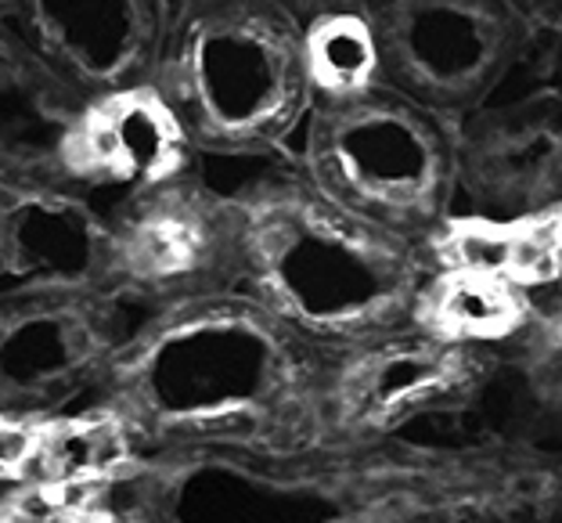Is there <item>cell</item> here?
Returning a JSON list of instances; mask_svg holds the SVG:
<instances>
[{
	"mask_svg": "<svg viewBox=\"0 0 562 523\" xmlns=\"http://www.w3.org/2000/svg\"><path fill=\"white\" fill-rule=\"evenodd\" d=\"M274 257L285 289L317 314L361 308L379 282L364 253L331 232L281 227L274 235Z\"/></svg>",
	"mask_w": 562,
	"mask_h": 523,
	"instance_id": "obj_1",
	"label": "cell"
},
{
	"mask_svg": "<svg viewBox=\"0 0 562 523\" xmlns=\"http://www.w3.org/2000/svg\"><path fill=\"white\" fill-rule=\"evenodd\" d=\"M202 80H206V101L216 120L252 123L274 109L285 87V73H281V58L263 41L238 33L206 47Z\"/></svg>",
	"mask_w": 562,
	"mask_h": 523,
	"instance_id": "obj_2",
	"label": "cell"
},
{
	"mask_svg": "<svg viewBox=\"0 0 562 523\" xmlns=\"http://www.w3.org/2000/svg\"><path fill=\"white\" fill-rule=\"evenodd\" d=\"M342 159L364 188L382 196H404L429 170L426 145L397 120H361L342 134Z\"/></svg>",
	"mask_w": 562,
	"mask_h": 523,
	"instance_id": "obj_3",
	"label": "cell"
},
{
	"mask_svg": "<svg viewBox=\"0 0 562 523\" xmlns=\"http://www.w3.org/2000/svg\"><path fill=\"white\" fill-rule=\"evenodd\" d=\"M126 458V437L116 423H69L36 437L30 469L55 488H87Z\"/></svg>",
	"mask_w": 562,
	"mask_h": 523,
	"instance_id": "obj_4",
	"label": "cell"
},
{
	"mask_svg": "<svg viewBox=\"0 0 562 523\" xmlns=\"http://www.w3.org/2000/svg\"><path fill=\"white\" fill-rule=\"evenodd\" d=\"M76 152H83L91 163H116L137 174H156L173 156V134L159 109L145 101H123L83 134Z\"/></svg>",
	"mask_w": 562,
	"mask_h": 523,
	"instance_id": "obj_5",
	"label": "cell"
},
{
	"mask_svg": "<svg viewBox=\"0 0 562 523\" xmlns=\"http://www.w3.org/2000/svg\"><path fill=\"white\" fill-rule=\"evenodd\" d=\"M447 365L440 354L407 347V350H386L364 361L350 379V401L368 415H386L397 408L412 404L426 390H432L443 379Z\"/></svg>",
	"mask_w": 562,
	"mask_h": 523,
	"instance_id": "obj_6",
	"label": "cell"
},
{
	"mask_svg": "<svg viewBox=\"0 0 562 523\" xmlns=\"http://www.w3.org/2000/svg\"><path fill=\"white\" fill-rule=\"evenodd\" d=\"M437 318L454 333H502L513 322V300L497 286V278L462 275L437 297Z\"/></svg>",
	"mask_w": 562,
	"mask_h": 523,
	"instance_id": "obj_7",
	"label": "cell"
},
{
	"mask_svg": "<svg viewBox=\"0 0 562 523\" xmlns=\"http://www.w3.org/2000/svg\"><path fill=\"white\" fill-rule=\"evenodd\" d=\"M415 51L418 62H426L437 73H465L480 58V30L465 15L454 11H437L415 30Z\"/></svg>",
	"mask_w": 562,
	"mask_h": 523,
	"instance_id": "obj_8",
	"label": "cell"
},
{
	"mask_svg": "<svg viewBox=\"0 0 562 523\" xmlns=\"http://www.w3.org/2000/svg\"><path fill=\"white\" fill-rule=\"evenodd\" d=\"M314 69L331 87L361 84L372 69V41L361 25L331 22L314 41Z\"/></svg>",
	"mask_w": 562,
	"mask_h": 523,
	"instance_id": "obj_9",
	"label": "cell"
},
{
	"mask_svg": "<svg viewBox=\"0 0 562 523\" xmlns=\"http://www.w3.org/2000/svg\"><path fill=\"white\" fill-rule=\"evenodd\" d=\"M199 249V238L191 224L181 216H159V221L145 224L131 242V260L140 271H177L188 267Z\"/></svg>",
	"mask_w": 562,
	"mask_h": 523,
	"instance_id": "obj_10",
	"label": "cell"
},
{
	"mask_svg": "<svg viewBox=\"0 0 562 523\" xmlns=\"http://www.w3.org/2000/svg\"><path fill=\"white\" fill-rule=\"evenodd\" d=\"M513 242L516 235L494 232V227H465L462 235H454L451 253L462 275L502 278L513 275Z\"/></svg>",
	"mask_w": 562,
	"mask_h": 523,
	"instance_id": "obj_11",
	"label": "cell"
},
{
	"mask_svg": "<svg viewBox=\"0 0 562 523\" xmlns=\"http://www.w3.org/2000/svg\"><path fill=\"white\" fill-rule=\"evenodd\" d=\"M36 452V437L22 426H0V474H19L30 469Z\"/></svg>",
	"mask_w": 562,
	"mask_h": 523,
	"instance_id": "obj_12",
	"label": "cell"
},
{
	"mask_svg": "<svg viewBox=\"0 0 562 523\" xmlns=\"http://www.w3.org/2000/svg\"><path fill=\"white\" fill-rule=\"evenodd\" d=\"M76 523H109V520H76Z\"/></svg>",
	"mask_w": 562,
	"mask_h": 523,
	"instance_id": "obj_13",
	"label": "cell"
}]
</instances>
